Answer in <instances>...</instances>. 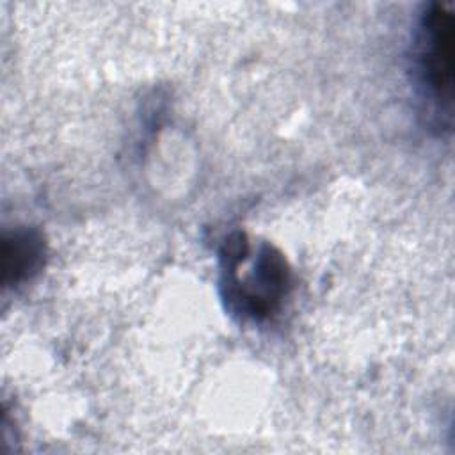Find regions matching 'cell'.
<instances>
[{
    "mask_svg": "<svg viewBox=\"0 0 455 455\" xmlns=\"http://www.w3.org/2000/svg\"><path fill=\"white\" fill-rule=\"evenodd\" d=\"M453 53V12L439 2H432L425 5L414 34V73L441 128H450L451 123Z\"/></svg>",
    "mask_w": 455,
    "mask_h": 455,
    "instance_id": "cell-1",
    "label": "cell"
},
{
    "mask_svg": "<svg viewBox=\"0 0 455 455\" xmlns=\"http://www.w3.org/2000/svg\"><path fill=\"white\" fill-rule=\"evenodd\" d=\"M46 256V243L37 229L20 228L2 240V283L18 286L34 277Z\"/></svg>",
    "mask_w": 455,
    "mask_h": 455,
    "instance_id": "cell-3",
    "label": "cell"
},
{
    "mask_svg": "<svg viewBox=\"0 0 455 455\" xmlns=\"http://www.w3.org/2000/svg\"><path fill=\"white\" fill-rule=\"evenodd\" d=\"M222 288L231 311L261 322L281 307L291 288V272L284 256L274 245L261 243L251 272L245 277L222 274Z\"/></svg>",
    "mask_w": 455,
    "mask_h": 455,
    "instance_id": "cell-2",
    "label": "cell"
}]
</instances>
